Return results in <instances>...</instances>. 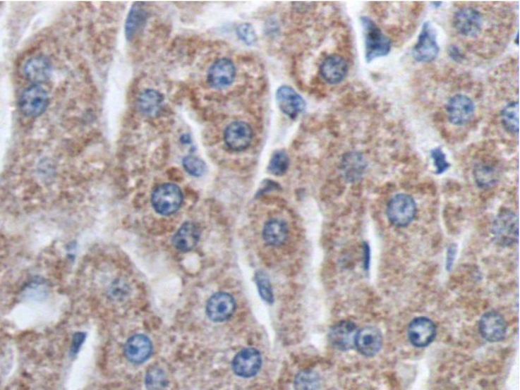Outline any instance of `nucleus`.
<instances>
[{
    "mask_svg": "<svg viewBox=\"0 0 520 390\" xmlns=\"http://www.w3.org/2000/svg\"><path fill=\"white\" fill-rule=\"evenodd\" d=\"M261 367V356L255 348H244L233 361V369L238 376L248 378L258 374Z\"/></svg>",
    "mask_w": 520,
    "mask_h": 390,
    "instance_id": "f3484780",
    "label": "nucleus"
},
{
    "mask_svg": "<svg viewBox=\"0 0 520 390\" xmlns=\"http://www.w3.org/2000/svg\"><path fill=\"white\" fill-rule=\"evenodd\" d=\"M320 386V377H319L318 373L313 372V371H302L296 377V390H319Z\"/></svg>",
    "mask_w": 520,
    "mask_h": 390,
    "instance_id": "bb28decb",
    "label": "nucleus"
},
{
    "mask_svg": "<svg viewBox=\"0 0 520 390\" xmlns=\"http://www.w3.org/2000/svg\"><path fill=\"white\" fill-rule=\"evenodd\" d=\"M355 348L365 357H373L382 348V334L377 327H368L359 329L356 334Z\"/></svg>",
    "mask_w": 520,
    "mask_h": 390,
    "instance_id": "9d476101",
    "label": "nucleus"
},
{
    "mask_svg": "<svg viewBox=\"0 0 520 390\" xmlns=\"http://www.w3.org/2000/svg\"><path fill=\"white\" fill-rule=\"evenodd\" d=\"M183 202L181 189L172 183L162 184L155 189L152 204L157 212L163 216L174 214Z\"/></svg>",
    "mask_w": 520,
    "mask_h": 390,
    "instance_id": "7ed1b4c3",
    "label": "nucleus"
},
{
    "mask_svg": "<svg viewBox=\"0 0 520 390\" xmlns=\"http://www.w3.org/2000/svg\"><path fill=\"white\" fill-rule=\"evenodd\" d=\"M289 161L288 156L285 152H277L276 154L272 156V160H270L269 170L270 173H272L277 176H281V175L285 174L286 171L289 169Z\"/></svg>",
    "mask_w": 520,
    "mask_h": 390,
    "instance_id": "c85d7f7f",
    "label": "nucleus"
},
{
    "mask_svg": "<svg viewBox=\"0 0 520 390\" xmlns=\"http://www.w3.org/2000/svg\"><path fill=\"white\" fill-rule=\"evenodd\" d=\"M145 384L149 390H164L167 387L168 379L165 371L159 367H152L147 371Z\"/></svg>",
    "mask_w": 520,
    "mask_h": 390,
    "instance_id": "cd10ccee",
    "label": "nucleus"
},
{
    "mask_svg": "<svg viewBox=\"0 0 520 390\" xmlns=\"http://www.w3.org/2000/svg\"><path fill=\"white\" fill-rule=\"evenodd\" d=\"M200 229L194 223H185L173 238V244L179 250L189 251L200 241Z\"/></svg>",
    "mask_w": 520,
    "mask_h": 390,
    "instance_id": "4be33fe9",
    "label": "nucleus"
},
{
    "mask_svg": "<svg viewBox=\"0 0 520 390\" xmlns=\"http://www.w3.org/2000/svg\"><path fill=\"white\" fill-rule=\"evenodd\" d=\"M473 177L480 188H490L495 185L499 179V173L493 165L489 163H478L473 170Z\"/></svg>",
    "mask_w": 520,
    "mask_h": 390,
    "instance_id": "393cba45",
    "label": "nucleus"
},
{
    "mask_svg": "<svg viewBox=\"0 0 520 390\" xmlns=\"http://www.w3.org/2000/svg\"><path fill=\"white\" fill-rule=\"evenodd\" d=\"M138 106L145 116H157L163 107V97L155 90H145L138 98Z\"/></svg>",
    "mask_w": 520,
    "mask_h": 390,
    "instance_id": "5701e85b",
    "label": "nucleus"
},
{
    "mask_svg": "<svg viewBox=\"0 0 520 390\" xmlns=\"http://www.w3.org/2000/svg\"><path fill=\"white\" fill-rule=\"evenodd\" d=\"M357 325L349 320L337 322L329 331V341L337 350L349 351L355 347Z\"/></svg>",
    "mask_w": 520,
    "mask_h": 390,
    "instance_id": "4468645a",
    "label": "nucleus"
},
{
    "mask_svg": "<svg viewBox=\"0 0 520 390\" xmlns=\"http://www.w3.org/2000/svg\"><path fill=\"white\" fill-rule=\"evenodd\" d=\"M183 167L189 174L195 177L202 176L205 171H207L205 164L202 160H200V159L193 156H188L184 158Z\"/></svg>",
    "mask_w": 520,
    "mask_h": 390,
    "instance_id": "7c9ffc66",
    "label": "nucleus"
},
{
    "mask_svg": "<svg viewBox=\"0 0 520 390\" xmlns=\"http://www.w3.org/2000/svg\"><path fill=\"white\" fill-rule=\"evenodd\" d=\"M388 220L397 227L410 225L417 214V205L411 195L399 193L389 200L386 209Z\"/></svg>",
    "mask_w": 520,
    "mask_h": 390,
    "instance_id": "f03ea898",
    "label": "nucleus"
},
{
    "mask_svg": "<svg viewBox=\"0 0 520 390\" xmlns=\"http://www.w3.org/2000/svg\"><path fill=\"white\" fill-rule=\"evenodd\" d=\"M449 55L453 60H455V61H459V60L462 59L461 51H459V48L455 47V46H452V47L449 48Z\"/></svg>",
    "mask_w": 520,
    "mask_h": 390,
    "instance_id": "f704fd0d",
    "label": "nucleus"
},
{
    "mask_svg": "<svg viewBox=\"0 0 520 390\" xmlns=\"http://www.w3.org/2000/svg\"><path fill=\"white\" fill-rule=\"evenodd\" d=\"M446 112L452 124L456 126H466L475 115V103L468 96L455 95L448 101Z\"/></svg>",
    "mask_w": 520,
    "mask_h": 390,
    "instance_id": "0eeeda50",
    "label": "nucleus"
},
{
    "mask_svg": "<svg viewBox=\"0 0 520 390\" xmlns=\"http://www.w3.org/2000/svg\"><path fill=\"white\" fill-rule=\"evenodd\" d=\"M363 32L365 37V59L370 63L373 60L385 57L390 52L392 42L379 29L377 25L368 17L361 18Z\"/></svg>",
    "mask_w": 520,
    "mask_h": 390,
    "instance_id": "f257e3e1",
    "label": "nucleus"
},
{
    "mask_svg": "<svg viewBox=\"0 0 520 390\" xmlns=\"http://www.w3.org/2000/svg\"><path fill=\"white\" fill-rule=\"evenodd\" d=\"M431 157L433 159L434 165H435L436 174H442L445 171L449 169L450 164L446 160V156L443 153L442 149L436 147V149L432 150Z\"/></svg>",
    "mask_w": 520,
    "mask_h": 390,
    "instance_id": "2f4dec72",
    "label": "nucleus"
},
{
    "mask_svg": "<svg viewBox=\"0 0 520 390\" xmlns=\"http://www.w3.org/2000/svg\"><path fill=\"white\" fill-rule=\"evenodd\" d=\"M501 122L504 129L512 135L519 133V102L507 104L501 112Z\"/></svg>",
    "mask_w": 520,
    "mask_h": 390,
    "instance_id": "a878e982",
    "label": "nucleus"
},
{
    "mask_svg": "<svg viewBox=\"0 0 520 390\" xmlns=\"http://www.w3.org/2000/svg\"><path fill=\"white\" fill-rule=\"evenodd\" d=\"M152 346L147 336L143 334L133 336L127 341L126 356L135 364L143 363L152 355Z\"/></svg>",
    "mask_w": 520,
    "mask_h": 390,
    "instance_id": "aec40b11",
    "label": "nucleus"
},
{
    "mask_svg": "<svg viewBox=\"0 0 520 390\" xmlns=\"http://www.w3.org/2000/svg\"><path fill=\"white\" fill-rule=\"evenodd\" d=\"M454 252H455L454 246L449 247V249H448V253H447V267L448 269H449V267H452L453 255H455Z\"/></svg>",
    "mask_w": 520,
    "mask_h": 390,
    "instance_id": "c9c22d12",
    "label": "nucleus"
},
{
    "mask_svg": "<svg viewBox=\"0 0 520 390\" xmlns=\"http://www.w3.org/2000/svg\"><path fill=\"white\" fill-rule=\"evenodd\" d=\"M236 77L234 63L228 59L217 60L210 66L207 73V82L212 87L223 89L232 84Z\"/></svg>",
    "mask_w": 520,
    "mask_h": 390,
    "instance_id": "2eb2a0df",
    "label": "nucleus"
},
{
    "mask_svg": "<svg viewBox=\"0 0 520 390\" xmlns=\"http://www.w3.org/2000/svg\"><path fill=\"white\" fill-rule=\"evenodd\" d=\"M145 16L143 11L140 9H133L126 23V35L127 38L131 39V36L136 34V32L142 28L145 23Z\"/></svg>",
    "mask_w": 520,
    "mask_h": 390,
    "instance_id": "c756f323",
    "label": "nucleus"
},
{
    "mask_svg": "<svg viewBox=\"0 0 520 390\" xmlns=\"http://www.w3.org/2000/svg\"><path fill=\"white\" fill-rule=\"evenodd\" d=\"M277 101L279 109L291 118H296L306 108L304 99L288 85H283L277 90Z\"/></svg>",
    "mask_w": 520,
    "mask_h": 390,
    "instance_id": "dca6fc26",
    "label": "nucleus"
},
{
    "mask_svg": "<svg viewBox=\"0 0 520 390\" xmlns=\"http://www.w3.org/2000/svg\"><path fill=\"white\" fill-rule=\"evenodd\" d=\"M49 98L40 85H31L23 92L20 98V109L27 117H38L47 109Z\"/></svg>",
    "mask_w": 520,
    "mask_h": 390,
    "instance_id": "39448f33",
    "label": "nucleus"
},
{
    "mask_svg": "<svg viewBox=\"0 0 520 390\" xmlns=\"http://www.w3.org/2000/svg\"><path fill=\"white\" fill-rule=\"evenodd\" d=\"M341 172L348 182H355L361 179L367 169V161L362 154L351 152L344 154L341 161Z\"/></svg>",
    "mask_w": 520,
    "mask_h": 390,
    "instance_id": "6ab92c4d",
    "label": "nucleus"
},
{
    "mask_svg": "<svg viewBox=\"0 0 520 390\" xmlns=\"http://www.w3.org/2000/svg\"><path fill=\"white\" fill-rule=\"evenodd\" d=\"M288 226L285 221L274 219L265 224L263 229V239L270 245H281L288 237Z\"/></svg>",
    "mask_w": 520,
    "mask_h": 390,
    "instance_id": "b1692460",
    "label": "nucleus"
},
{
    "mask_svg": "<svg viewBox=\"0 0 520 390\" xmlns=\"http://www.w3.org/2000/svg\"><path fill=\"white\" fill-rule=\"evenodd\" d=\"M436 332V325L427 317L416 318L408 327L409 339L417 348L429 346L435 339Z\"/></svg>",
    "mask_w": 520,
    "mask_h": 390,
    "instance_id": "9b49d317",
    "label": "nucleus"
},
{
    "mask_svg": "<svg viewBox=\"0 0 520 390\" xmlns=\"http://www.w3.org/2000/svg\"><path fill=\"white\" fill-rule=\"evenodd\" d=\"M492 234L499 245L510 246L519 238V220L512 211L501 212L494 220Z\"/></svg>",
    "mask_w": 520,
    "mask_h": 390,
    "instance_id": "20e7f679",
    "label": "nucleus"
},
{
    "mask_svg": "<svg viewBox=\"0 0 520 390\" xmlns=\"http://www.w3.org/2000/svg\"><path fill=\"white\" fill-rule=\"evenodd\" d=\"M439 53V46L436 41V32L430 23L423 25L419 39L413 49V59L419 62H431Z\"/></svg>",
    "mask_w": 520,
    "mask_h": 390,
    "instance_id": "6e6552de",
    "label": "nucleus"
},
{
    "mask_svg": "<svg viewBox=\"0 0 520 390\" xmlns=\"http://www.w3.org/2000/svg\"><path fill=\"white\" fill-rule=\"evenodd\" d=\"M349 66L346 60L339 55L332 54L323 60L320 66V73L325 82L337 85L343 82L348 75Z\"/></svg>",
    "mask_w": 520,
    "mask_h": 390,
    "instance_id": "a211bd4d",
    "label": "nucleus"
},
{
    "mask_svg": "<svg viewBox=\"0 0 520 390\" xmlns=\"http://www.w3.org/2000/svg\"><path fill=\"white\" fill-rule=\"evenodd\" d=\"M235 308L234 298L226 293H218L207 302V314L212 322H223L233 315Z\"/></svg>",
    "mask_w": 520,
    "mask_h": 390,
    "instance_id": "f8f14e48",
    "label": "nucleus"
},
{
    "mask_svg": "<svg viewBox=\"0 0 520 390\" xmlns=\"http://www.w3.org/2000/svg\"><path fill=\"white\" fill-rule=\"evenodd\" d=\"M253 133L248 124L242 121H235L226 128L225 138L226 145L232 151L241 152L246 150L251 144Z\"/></svg>",
    "mask_w": 520,
    "mask_h": 390,
    "instance_id": "ddd939ff",
    "label": "nucleus"
},
{
    "mask_svg": "<svg viewBox=\"0 0 520 390\" xmlns=\"http://www.w3.org/2000/svg\"><path fill=\"white\" fill-rule=\"evenodd\" d=\"M238 37L246 43L247 45H252L256 41V34L253 28L249 24H242L237 29Z\"/></svg>",
    "mask_w": 520,
    "mask_h": 390,
    "instance_id": "72a5a7b5",
    "label": "nucleus"
},
{
    "mask_svg": "<svg viewBox=\"0 0 520 390\" xmlns=\"http://www.w3.org/2000/svg\"><path fill=\"white\" fill-rule=\"evenodd\" d=\"M453 26L457 33L466 38H475L484 26L482 13L476 9L466 8L459 9L453 18Z\"/></svg>",
    "mask_w": 520,
    "mask_h": 390,
    "instance_id": "423d86ee",
    "label": "nucleus"
},
{
    "mask_svg": "<svg viewBox=\"0 0 520 390\" xmlns=\"http://www.w3.org/2000/svg\"><path fill=\"white\" fill-rule=\"evenodd\" d=\"M25 77L35 85L44 84L52 75V63L47 57H35L25 64Z\"/></svg>",
    "mask_w": 520,
    "mask_h": 390,
    "instance_id": "412c9836",
    "label": "nucleus"
},
{
    "mask_svg": "<svg viewBox=\"0 0 520 390\" xmlns=\"http://www.w3.org/2000/svg\"><path fill=\"white\" fill-rule=\"evenodd\" d=\"M256 283H258V288L261 296L265 301L272 303L274 301V296H272V287H270V281L267 280V276L262 274V272H258V276H256Z\"/></svg>",
    "mask_w": 520,
    "mask_h": 390,
    "instance_id": "473e14b6",
    "label": "nucleus"
},
{
    "mask_svg": "<svg viewBox=\"0 0 520 390\" xmlns=\"http://www.w3.org/2000/svg\"><path fill=\"white\" fill-rule=\"evenodd\" d=\"M478 329L486 341L490 343H498L505 338L507 325L500 313L489 311L480 318Z\"/></svg>",
    "mask_w": 520,
    "mask_h": 390,
    "instance_id": "1a4fd4ad",
    "label": "nucleus"
}]
</instances>
